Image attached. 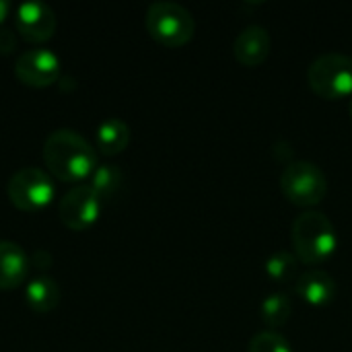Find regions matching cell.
Returning <instances> with one entry per match:
<instances>
[{
  "mask_svg": "<svg viewBox=\"0 0 352 352\" xmlns=\"http://www.w3.org/2000/svg\"><path fill=\"white\" fill-rule=\"evenodd\" d=\"M291 314H293V303H291V299L285 293H272V295H268L262 301V307H260L262 322L270 330L283 328L291 320Z\"/></svg>",
  "mask_w": 352,
  "mask_h": 352,
  "instance_id": "2e32d148",
  "label": "cell"
},
{
  "mask_svg": "<svg viewBox=\"0 0 352 352\" xmlns=\"http://www.w3.org/2000/svg\"><path fill=\"white\" fill-rule=\"evenodd\" d=\"M95 138H97L99 153L105 157H113V155H120L128 148L130 128L120 118H107L97 126Z\"/></svg>",
  "mask_w": 352,
  "mask_h": 352,
  "instance_id": "4fadbf2b",
  "label": "cell"
},
{
  "mask_svg": "<svg viewBox=\"0 0 352 352\" xmlns=\"http://www.w3.org/2000/svg\"><path fill=\"white\" fill-rule=\"evenodd\" d=\"M295 256L307 266H318L328 262L338 250V235L332 221L318 210H307L299 214L291 229Z\"/></svg>",
  "mask_w": 352,
  "mask_h": 352,
  "instance_id": "7a4b0ae2",
  "label": "cell"
},
{
  "mask_svg": "<svg viewBox=\"0 0 352 352\" xmlns=\"http://www.w3.org/2000/svg\"><path fill=\"white\" fill-rule=\"evenodd\" d=\"M122 184H124V175L122 171L116 167V165H109V163H103V165H97L95 171L91 173L89 177V186L93 188V192L101 198V202H111L120 190H122Z\"/></svg>",
  "mask_w": 352,
  "mask_h": 352,
  "instance_id": "9a60e30c",
  "label": "cell"
},
{
  "mask_svg": "<svg viewBox=\"0 0 352 352\" xmlns=\"http://www.w3.org/2000/svg\"><path fill=\"white\" fill-rule=\"evenodd\" d=\"M14 25H16V33H21L25 41L43 43L54 35L58 19L52 6L31 0V2H21L14 8Z\"/></svg>",
  "mask_w": 352,
  "mask_h": 352,
  "instance_id": "9c48e42d",
  "label": "cell"
},
{
  "mask_svg": "<svg viewBox=\"0 0 352 352\" xmlns=\"http://www.w3.org/2000/svg\"><path fill=\"white\" fill-rule=\"evenodd\" d=\"M29 262H31V266H35V268H45V266H50L52 256H50L45 250H35V252L29 256Z\"/></svg>",
  "mask_w": 352,
  "mask_h": 352,
  "instance_id": "ffe728a7",
  "label": "cell"
},
{
  "mask_svg": "<svg viewBox=\"0 0 352 352\" xmlns=\"http://www.w3.org/2000/svg\"><path fill=\"white\" fill-rule=\"evenodd\" d=\"M307 82L311 91L328 101L352 95V58L344 54H322L307 68Z\"/></svg>",
  "mask_w": 352,
  "mask_h": 352,
  "instance_id": "277c9868",
  "label": "cell"
},
{
  "mask_svg": "<svg viewBox=\"0 0 352 352\" xmlns=\"http://www.w3.org/2000/svg\"><path fill=\"white\" fill-rule=\"evenodd\" d=\"M349 111H351V120H352V99H351V105H349Z\"/></svg>",
  "mask_w": 352,
  "mask_h": 352,
  "instance_id": "7402d4cb",
  "label": "cell"
},
{
  "mask_svg": "<svg viewBox=\"0 0 352 352\" xmlns=\"http://www.w3.org/2000/svg\"><path fill=\"white\" fill-rule=\"evenodd\" d=\"M297 266H299V258L291 252H274L268 260H266V274L278 283V285H285V283H291L297 274Z\"/></svg>",
  "mask_w": 352,
  "mask_h": 352,
  "instance_id": "e0dca14e",
  "label": "cell"
},
{
  "mask_svg": "<svg viewBox=\"0 0 352 352\" xmlns=\"http://www.w3.org/2000/svg\"><path fill=\"white\" fill-rule=\"evenodd\" d=\"M248 352H293V349L283 334L274 330H264L250 340Z\"/></svg>",
  "mask_w": 352,
  "mask_h": 352,
  "instance_id": "ac0fdd59",
  "label": "cell"
},
{
  "mask_svg": "<svg viewBox=\"0 0 352 352\" xmlns=\"http://www.w3.org/2000/svg\"><path fill=\"white\" fill-rule=\"evenodd\" d=\"M283 196L301 208L318 206L328 194V179L322 167L311 161H293L280 175Z\"/></svg>",
  "mask_w": 352,
  "mask_h": 352,
  "instance_id": "5b68a950",
  "label": "cell"
},
{
  "mask_svg": "<svg viewBox=\"0 0 352 352\" xmlns=\"http://www.w3.org/2000/svg\"><path fill=\"white\" fill-rule=\"evenodd\" d=\"M14 47H16L14 33L10 29H6V27H0V54L2 56H8Z\"/></svg>",
  "mask_w": 352,
  "mask_h": 352,
  "instance_id": "d6986e66",
  "label": "cell"
},
{
  "mask_svg": "<svg viewBox=\"0 0 352 352\" xmlns=\"http://www.w3.org/2000/svg\"><path fill=\"white\" fill-rule=\"evenodd\" d=\"M144 25L148 35L165 47L186 45L188 41H192L196 31L192 12L184 4L171 0L153 2L146 8Z\"/></svg>",
  "mask_w": 352,
  "mask_h": 352,
  "instance_id": "3957f363",
  "label": "cell"
},
{
  "mask_svg": "<svg viewBox=\"0 0 352 352\" xmlns=\"http://www.w3.org/2000/svg\"><path fill=\"white\" fill-rule=\"evenodd\" d=\"M6 194L14 208L23 212H37L54 200L56 190L52 177L43 169L23 167L10 175L6 184Z\"/></svg>",
  "mask_w": 352,
  "mask_h": 352,
  "instance_id": "8992f818",
  "label": "cell"
},
{
  "mask_svg": "<svg viewBox=\"0 0 352 352\" xmlns=\"http://www.w3.org/2000/svg\"><path fill=\"white\" fill-rule=\"evenodd\" d=\"M297 295L311 307L330 305L338 295V285L326 270H307L295 283Z\"/></svg>",
  "mask_w": 352,
  "mask_h": 352,
  "instance_id": "8fae6325",
  "label": "cell"
},
{
  "mask_svg": "<svg viewBox=\"0 0 352 352\" xmlns=\"http://www.w3.org/2000/svg\"><path fill=\"white\" fill-rule=\"evenodd\" d=\"M29 256L14 241H0V291L21 287L29 276Z\"/></svg>",
  "mask_w": 352,
  "mask_h": 352,
  "instance_id": "7c38bea8",
  "label": "cell"
},
{
  "mask_svg": "<svg viewBox=\"0 0 352 352\" xmlns=\"http://www.w3.org/2000/svg\"><path fill=\"white\" fill-rule=\"evenodd\" d=\"M60 58L47 47H31L16 56L14 76L27 87H50L60 78Z\"/></svg>",
  "mask_w": 352,
  "mask_h": 352,
  "instance_id": "ba28073f",
  "label": "cell"
},
{
  "mask_svg": "<svg viewBox=\"0 0 352 352\" xmlns=\"http://www.w3.org/2000/svg\"><path fill=\"white\" fill-rule=\"evenodd\" d=\"M270 50H272L270 33H268V29H264L260 25L245 27L235 37V43H233V52H235L237 62L248 66V68L260 66L270 56Z\"/></svg>",
  "mask_w": 352,
  "mask_h": 352,
  "instance_id": "30bf717a",
  "label": "cell"
},
{
  "mask_svg": "<svg viewBox=\"0 0 352 352\" xmlns=\"http://www.w3.org/2000/svg\"><path fill=\"white\" fill-rule=\"evenodd\" d=\"M10 10H12V4L6 2V0H0V25L6 21V16L10 14Z\"/></svg>",
  "mask_w": 352,
  "mask_h": 352,
  "instance_id": "44dd1931",
  "label": "cell"
},
{
  "mask_svg": "<svg viewBox=\"0 0 352 352\" xmlns=\"http://www.w3.org/2000/svg\"><path fill=\"white\" fill-rule=\"evenodd\" d=\"M60 287L50 276H37L25 285V299L27 305L37 314H50L60 303Z\"/></svg>",
  "mask_w": 352,
  "mask_h": 352,
  "instance_id": "5bb4252c",
  "label": "cell"
},
{
  "mask_svg": "<svg viewBox=\"0 0 352 352\" xmlns=\"http://www.w3.org/2000/svg\"><path fill=\"white\" fill-rule=\"evenodd\" d=\"M101 206L103 202L93 192V188L89 184H80L60 198L58 212H60V221L70 231H87L97 223L101 214Z\"/></svg>",
  "mask_w": 352,
  "mask_h": 352,
  "instance_id": "52a82bcc",
  "label": "cell"
},
{
  "mask_svg": "<svg viewBox=\"0 0 352 352\" xmlns=\"http://www.w3.org/2000/svg\"><path fill=\"white\" fill-rule=\"evenodd\" d=\"M43 163L58 182H87L97 167V151L78 132L60 128L43 142Z\"/></svg>",
  "mask_w": 352,
  "mask_h": 352,
  "instance_id": "6da1fadb",
  "label": "cell"
}]
</instances>
